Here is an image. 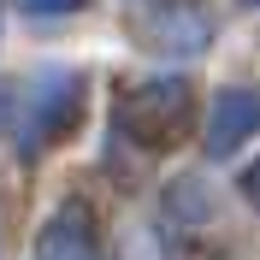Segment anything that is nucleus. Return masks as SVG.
<instances>
[{"label":"nucleus","instance_id":"1","mask_svg":"<svg viewBox=\"0 0 260 260\" xmlns=\"http://www.w3.org/2000/svg\"><path fill=\"white\" fill-rule=\"evenodd\" d=\"M189 118V83L183 77H148L118 101V130L142 148H166Z\"/></svg>","mask_w":260,"mask_h":260},{"label":"nucleus","instance_id":"3","mask_svg":"<svg viewBox=\"0 0 260 260\" xmlns=\"http://www.w3.org/2000/svg\"><path fill=\"white\" fill-rule=\"evenodd\" d=\"M260 130V89H219L207 118V154H231Z\"/></svg>","mask_w":260,"mask_h":260},{"label":"nucleus","instance_id":"4","mask_svg":"<svg viewBox=\"0 0 260 260\" xmlns=\"http://www.w3.org/2000/svg\"><path fill=\"white\" fill-rule=\"evenodd\" d=\"M36 260H95V225L83 207H59L36 237Z\"/></svg>","mask_w":260,"mask_h":260},{"label":"nucleus","instance_id":"6","mask_svg":"<svg viewBox=\"0 0 260 260\" xmlns=\"http://www.w3.org/2000/svg\"><path fill=\"white\" fill-rule=\"evenodd\" d=\"M243 189H248V201H254V207H260V160L248 166V178H243Z\"/></svg>","mask_w":260,"mask_h":260},{"label":"nucleus","instance_id":"7","mask_svg":"<svg viewBox=\"0 0 260 260\" xmlns=\"http://www.w3.org/2000/svg\"><path fill=\"white\" fill-rule=\"evenodd\" d=\"M254 6H260V0H254Z\"/></svg>","mask_w":260,"mask_h":260},{"label":"nucleus","instance_id":"2","mask_svg":"<svg viewBox=\"0 0 260 260\" xmlns=\"http://www.w3.org/2000/svg\"><path fill=\"white\" fill-rule=\"evenodd\" d=\"M83 113V83L71 71H42L30 77V95H24V148H48L53 136L77 124Z\"/></svg>","mask_w":260,"mask_h":260},{"label":"nucleus","instance_id":"5","mask_svg":"<svg viewBox=\"0 0 260 260\" xmlns=\"http://www.w3.org/2000/svg\"><path fill=\"white\" fill-rule=\"evenodd\" d=\"M24 12H42V18H59V12H77L83 0H18Z\"/></svg>","mask_w":260,"mask_h":260}]
</instances>
